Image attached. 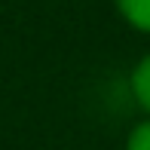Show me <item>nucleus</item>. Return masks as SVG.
<instances>
[{
  "label": "nucleus",
  "instance_id": "obj_1",
  "mask_svg": "<svg viewBox=\"0 0 150 150\" xmlns=\"http://www.w3.org/2000/svg\"><path fill=\"white\" fill-rule=\"evenodd\" d=\"M132 95L150 113V55H144L138 64H135V71H132Z\"/></svg>",
  "mask_w": 150,
  "mask_h": 150
},
{
  "label": "nucleus",
  "instance_id": "obj_2",
  "mask_svg": "<svg viewBox=\"0 0 150 150\" xmlns=\"http://www.w3.org/2000/svg\"><path fill=\"white\" fill-rule=\"evenodd\" d=\"M117 6L129 25L150 34V0H117Z\"/></svg>",
  "mask_w": 150,
  "mask_h": 150
},
{
  "label": "nucleus",
  "instance_id": "obj_3",
  "mask_svg": "<svg viewBox=\"0 0 150 150\" xmlns=\"http://www.w3.org/2000/svg\"><path fill=\"white\" fill-rule=\"evenodd\" d=\"M126 150H150V120L138 122L126 138Z\"/></svg>",
  "mask_w": 150,
  "mask_h": 150
}]
</instances>
